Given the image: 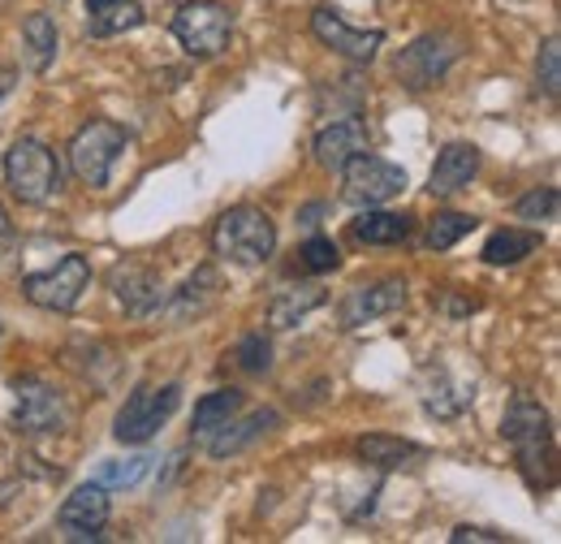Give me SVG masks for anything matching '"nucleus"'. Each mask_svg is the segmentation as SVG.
<instances>
[{"label": "nucleus", "instance_id": "6ab92c4d", "mask_svg": "<svg viewBox=\"0 0 561 544\" xmlns=\"http://www.w3.org/2000/svg\"><path fill=\"white\" fill-rule=\"evenodd\" d=\"M476 403V381H454L449 367H427V385H423V410L436 419H454Z\"/></svg>", "mask_w": 561, "mask_h": 544}, {"label": "nucleus", "instance_id": "c756f323", "mask_svg": "<svg viewBox=\"0 0 561 544\" xmlns=\"http://www.w3.org/2000/svg\"><path fill=\"white\" fill-rule=\"evenodd\" d=\"M558 207H561L558 186H536V191H527L514 204V216L527 220V225H545V220H558Z\"/></svg>", "mask_w": 561, "mask_h": 544}, {"label": "nucleus", "instance_id": "a211bd4d", "mask_svg": "<svg viewBox=\"0 0 561 544\" xmlns=\"http://www.w3.org/2000/svg\"><path fill=\"white\" fill-rule=\"evenodd\" d=\"M280 423V415L273 407L255 410V415H247V419H225L216 432H208V454L211 458H233V454H242L247 445H255L264 432H273Z\"/></svg>", "mask_w": 561, "mask_h": 544}, {"label": "nucleus", "instance_id": "4be33fe9", "mask_svg": "<svg viewBox=\"0 0 561 544\" xmlns=\"http://www.w3.org/2000/svg\"><path fill=\"white\" fill-rule=\"evenodd\" d=\"M22 48H26V66L35 69V73H44V69L57 61L61 35H57L53 13L35 9V13H26V18H22Z\"/></svg>", "mask_w": 561, "mask_h": 544}, {"label": "nucleus", "instance_id": "412c9836", "mask_svg": "<svg viewBox=\"0 0 561 544\" xmlns=\"http://www.w3.org/2000/svg\"><path fill=\"white\" fill-rule=\"evenodd\" d=\"M411 229H415V216H407V212H371L367 207L358 220H351V234L367 247H398L411 238Z\"/></svg>", "mask_w": 561, "mask_h": 544}, {"label": "nucleus", "instance_id": "f704fd0d", "mask_svg": "<svg viewBox=\"0 0 561 544\" xmlns=\"http://www.w3.org/2000/svg\"><path fill=\"white\" fill-rule=\"evenodd\" d=\"M13 87H18V69H0V104L13 95Z\"/></svg>", "mask_w": 561, "mask_h": 544}, {"label": "nucleus", "instance_id": "4c0bfd02", "mask_svg": "<svg viewBox=\"0 0 561 544\" xmlns=\"http://www.w3.org/2000/svg\"><path fill=\"white\" fill-rule=\"evenodd\" d=\"M104 4H117V0H87V13H95V9H104Z\"/></svg>", "mask_w": 561, "mask_h": 544}, {"label": "nucleus", "instance_id": "20e7f679", "mask_svg": "<svg viewBox=\"0 0 561 544\" xmlns=\"http://www.w3.org/2000/svg\"><path fill=\"white\" fill-rule=\"evenodd\" d=\"M126 147H130L126 126H117V122H108V117H91V122L70 138L73 178H78L82 186H91V191H104L108 178H113V165H117V156H122Z\"/></svg>", "mask_w": 561, "mask_h": 544}, {"label": "nucleus", "instance_id": "bb28decb", "mask_svg": "<svg viewBox=\"0 0 561 544\" xmlns=\"http://www.w3.org/2000/svg\"><path fill=\"white\" fill-rule=\"evenodd\" d=\"M476 225H480V220H476V216H467V212H436V216L427 220L423 242H427V251H449V247H454V242H462Z\"/></svg>", "mask_w": 561, "mask_h": 544}, {"label": "nucleus", "instance_id": "aec40b11", "mask_svg": "<svg viewBox=\"0 0 561 544\" xmlns=\"http://www.w3.org/2000/svg\"><path fill=\"white\" fill-rule=\"evenodd\" d=\"M354 454L367 463V467H380V472H398V467H411L415 458H423V450L407 437H389V432H367L354 441Z\"/></svg>", "mask_w": 561, "mask_h": 544}, {"label": "nucleus", "instance_id": "c9c22d12", "mask_svg": "<svg viewBox=\"0 0 561 544\" xmlns=\"http://www.w3.org/2000/svg\"><path fill=\"white\" fill-rule=\"evenodd\" d=\"M13 242V225H9V216H4V207H0V251Z\"/></svg>", "mask_w": 561, "mask_h": 544}, {"label": "nucleus", "instance_id": "2eb2a0df", "mask_svg": "<svg viewBox=\"0 0 561 544\" xmlns=\"http://www.w3.org/2000/svg\"><path fill=\"white\" fill-rule=\"evenodd\" d=\"M367 147H371V126H367V117H354L351 113V117H342V122H333V126H324L316 135V165L337 173L351 156L367 151Z\"/></svg>", "mask_w": 561, "mask_h": 544}, {"label": "nucleus", "instance_id": "58836bf2", "mask_svg": "<svg viewBox=\"0 0 561 544\" xmlns=\"http://www.w3.org/2000/svg\"><path fill=\"white\" fill-rule=\"evenodd\" d=\"M0 9H4V0H0Z\"/></svg>", "mask_w": 561, "mask_h": 544}, {"label": "nucleus", "instance_id": "f03ea898", "mask_svg": "<svg viewBox=\"0 0 561 544\" xmlns=\"http://www.w3.org/2000/svg\"><path fill=\"white\" fill-rule=\"evenodd\" d=\"M211 251L220 260H229V264L255 269V264H264L277 251V225H273L268 212H260V207L251 204L229 207L211 225Z\"/></svg>", "mask_w": 561, "mask_h": 544}, {"label": "nucleus", "instance_id": "ddd939ff", "mask_svg": "<svg viewBox=\"0 0 561 544\" xmlns=\"http://www.w3.org/2000/svg\"><path fill=\"white\" fill-rule=\"evenodd\" d=\"M311 35L324 44V48H333L337 57H346L354 66H367V61H376V53H380V44H385V31H358L351 26L337 9H316L311 13Z\"/></svg>", "mask_w": 561, "mask_h": 544}, {"label": "nucleus", "instance_id": "9d476101", "mask_svg": "<svg viewBox=\"0 0 561 544\" xmlns=\"http://www.w3.org/2000/svg\"><path fill=\"white\" fill-rule=\"evenodd\" d=\"M13 394H18V428L22 432H66L73 423L70 398L44 376L13 381Z\"/></svg>", "mask_w": 561, "mask_h": 544}, {"label": "nucleus", "instance_id": "72a5a7b5", "mask_svg": "<svg viewBox=\"0 0 561 544\" xmlns=\"http://www.w3.org/2000/svg\"><path fill=\"white\" fill-rule=\"evenodd\" d=\"M440 311H449V316H471V311H476V303L454 298V294H440Z\"/></svg>", "mask_w": 561, "mask_h": 544}, {"label": "nucleus", "instance_id": "c85d7f7f", "mask_svg": "<svg viewBox=\"0 0 561 544\" xmlns=\"http://www.w3.org/2000/svg\"><path fill=\"white\" fill-rule=\"evenodd\" d=\"M147 467H151V458L139 454V458H108V463H100L95 467V484H104V488H135L142 476H147Z\"/></svg>", "mask_w": 561, "mask_h": 544}, {"label": "nucleus", "instance_id": "b1692460", "mask_svg": "<svg viewBox=\"0 0 561 544\" xmlns=\"http://www.w3.org/2000/svg\"><path fill=\"white\" fill-rule=\"evenodd\" d=\"M536 247H540V234H536V229L505 225V229H496L489 242H484V264H492V269H510V264L527 260Z\"/></svg>", "mask_w": 561, "mask_h": 544}, {"label": "nucleus", "instance_id": "4468645a", "mask_svg": "<svg viewBox=\"0 0 561 544\" xmlns=\"http://www.w3.org/2000/svg\"><path fill=\"white\" fill-rule=\"evenodd\" d=\"M480 147L476 143H445L436 151V165L427 173V195L432 200H454L458 191H467L480 173Z\"/></svg>", "mask_w": 561, "mask_h": 544}, {"label": "nucleus", "instance_id": "7c9ffc66", "mask_svg": "<svg viewBox=\"0 0 561 544\" xmlns=\"http://www.w3.org/2000/svg\"><path fill=\"white\" fill-rule=\"evenodd\" d=\"M536 78H540L545 95H549V100H558V95H561V39H558V35H549V39L540 44V57H536Z\"/></svg>", "mask_w": 561, "mask_h": 544}, {"label": "nucleus", "instance_id": "7ed1b4c3", "mask_svg": "<svg viewBox=\"0 0 561 544\" xmlns=\"http://www.w3.org/2000/svg\"><path fill=\"white\" fill-rule=\"evenodd\" d=\"M4 182H9V191H13L22 204H48V200L61 191L66 173H61L57 151H53L44 138L26 135L4 151Z\"/></svg>", "mask_w": 561, "mask_h": 544}, {"label": "nucleus", "instance_id": "f257e3e1", "mask_svg": "<svg viewBox=\"0 0 561 544\" xmlns=\"http://www.w3.org/2000/svg\"><path fill=\"white\" fill-rule=\"evenodd\" d=\"M501 437L514 445L518 472L527 488L549 492L558 484V450H553V419L536 398H514L501 415Z\"/></svg>", "mask_w": 561, "mask_h": 544}, {"label": "nucleus", "instance_id": "5701e85b", "mask_svg": "<svg viewBox=\"0 0 561 544\" xmlns=\"http://www.w3.org/2000/svg\"><path fill=\"white\" fill-rule=\"evenodd\" d=\"M324 298H329L324 285H289V290H280L277 298L268 303V325H273V329H294V325L307 320Z\"/></svg>", "mask_w": 561, "mask_h": 544}, {"label": "nucleus", "instance_id": "dca6fc26", "mask_svg": "<svg viewBox=\"0 0 561 544\" xmlns=\"http://www.w3.org/2000/svg\"><path fill=\"white\" fill-rule=\"evenodd\" d=\"M216 298H220V272H216V264H199L182 281V290H173V298H164V316L173 325L199 320L216 307Z\"/></svg>", "mask_w": 561, "mask_h": 544}, {"label": "nucleus", "instance_id": "cd10ccee", "mask_svg": "<svg viewBox=\"0 0 561 544\" xmlns=\"http://www.w3.org/2000/svg\"><path fill=\"white\" fill-rule=\"evenodd\" d=\"M233 363L247 372V376H264L268 367H273V341L264 329H255V333H247V338L233 345Z\"/></svg>", "mask_w": 561, "mask_h": 544}, {"label": "nucleus", "instance_id": "0eeeda50", "mask_svg": "<svg viewBox=\"0 0 561 544\" xmlns=\"http://www.w3.org/2000/svg\"><path fill=\"white\" fill-rule=\"evenodd\" d=\"M342 200L354 207H380L389 200H398L407 191V169L385 160V156H371V151H358L351 156L342 169Z\"/></svg>", "mask_w": 561, "mask_h": 544}, {"label": "nucleus", "instance_id": "473e14b6", "mask_svg": "<svg viewBox=\"0 0 561 544\" xmlns=\"http://www.w3.org/2000/svg\"><path fill=\"white\" fill-rule=\"evenodd\" d=\"M449 541L454 544H501L505 536H501V532H489V528H471V523H462V528L449 532Z\"/></svg>", "mask_w": 561, "mask_h": 544}, {"label": "nucleus", "instance_id": "a878e982", "mask_svg": "<svg viewBox=\"0 0 561 544\" xmlns=\"http://www.w3.org/2000/svg\"><path fill=\"white\" fill-rule=\"evenodd\" d=\"M142 4L139 0H117V4H104L95 13H87V35L95 39H108V35H122V31H135L142 26Z\"/></svg>", "mask_w": 561, "mask_h": 544}, {"label": "nucleus", "instance_id": "1a4fd4ad", "mask_svg": "<svg viewBox=\"0 0 561 544\" xmlns=\"http://www.w3.org/2000/svg\"><path fill=\"white\" fill-rule=\"evenodd\" d=\"M458 57H462V39H458V35H449V31H427L411 48H402V57H398L393 69H398L402 87L427 91V87L445 82V73L454 69Z\"/></svg>", "mask_w": 561, "mask_h": 544}, {"label": "nucleus", "instance_id": "423d86ee", "mask_svg": "<svg viewBox=\"0 0 561 544\" xmlns=\"http://www.w3.org/2000/svg\"><path fill=\"white\" fill-rule=\"evenodd\" d=\"M173 35H178V44L186 48V57L208 61V57H220V53L229 48L233 13H229L220 0H186V4L173 13Z\"/></svg>", "mask_w": 561, "mask_h": 544}, {"label": "nucleus", "instance_id": "393cba45", "mask_svg": "<svg viewBox=\"0 0 561 544\" xmlns=\"http://www.w3.org/2000/svg\"><path fill=\"white\" fill-rule=\"evenodd\" d=\"M242 407H247V394L242 389H211V394H204L195 403V437L216 432L225 419H233Z\"/></svg>", "mask_w": 561, "mask_h": 544}, {"label": "nucleus", "instance_id": "e433bc0d", "mask_svg": "<svg viewBox=\"0 0 561 544\" xmlns=\"http://www.w3.org/2000/svg\"><path fill=\"white\" fill-rule=\"evenodd\" d=\"M320 212H324V204H307L302 212H298V220H302V225H316V216H320Z\"/></svg>", "mask_w": 561, "mask_h": 544}, {"label": "nucleus", "instance_id": "6e6552de", "mask_svg": "<svg viewBox=\"0 0 561 544\" xmlns=\"http://www.w3.org/2000/svg\"><path fill=\"white\" fill-rule=\"evenodd\" d=\"M87 285H91V260L70 251L48 272H26L22 276V298L44 307V311H73Z\"/></svg>", "mask_w": 561, "mask_h": 544}, {"label": "nucleus", "instance_id": "39448f33", "mask_svg": "<svg viewBox=\"0 0 561 544\" xmlns=\"http://www.w3.org/2000/svg\"><path fill=\"white\" fill-rule=\"evenodd\" d=\"M182 407V385H139L130 398H126V407L117 410V419H113V437L122 441V445H147L173 415Z\"/></svg>", "mask_w": 561, "mask_h": 544}, {"label": "nucleus", "instance_id": "f8f14e48", "mask_svg": "<svg viewBox=\"0 0 561 544\" xmlns=\"http://www.w3.org/2000/svg\"><path fill=\"white\" fill-rule=\"evenodd\" d=\"M108 514H113L108 488L95 484V479H87V484H78L70 497L61 501L57 523H61V532H66L70 541H100L104 528H108Z\"/></svg>", "mask_w": 561, "mask_h": 544}, {"label": "nucleus", "instance_id": "9b49d317", "mask_svg": "<svg viewBox=\"0 0 561 544\" xmlns=\"http://www.w3.org/2000/svg\"><path fill=\"white\" fill-rule=\"evenodd\" d=\"M411 298V285L402 276H385V281H367V285H354L351 294L337 303V320L342 329H363L380 316H393L402 311Z\"/></svg>", "mask_w": 561, "mask_h": 544}, {"label": "nucleus", "instance_id": "2f4dec72", "mask_svg": "<svg viewBox=\"0 0 561 544\" xmlns=\"http://www.w3.org/2000/svg\"><path fill=\"white\" fill-rule=\"evenodd\" d=\"M298 260H302V269L307 272H333L337 264H342V251H337L333 238H307L302 251H298Z\"/></svg>", "mask_w": 561, "mask_h": 544}, {"label": "nucleus", "instance_id": "f3484780", "mask_svg": "<svg viewBox=\"0 0 561 544\" xmlns=\"http://www.w3.org/2000/svg\"><path fill=\"white\" fill-rule=\"evenodd\" d=\"M108 281H113V294L122 298V307H126L130 316H151V311H160L164 298H169L160 272L142 269V264H117Z\"/></svg>", "mask_w": 561, "mask_h": 544}]
</instances>
